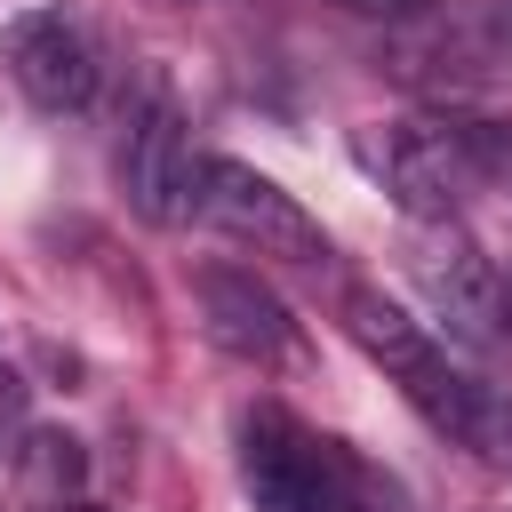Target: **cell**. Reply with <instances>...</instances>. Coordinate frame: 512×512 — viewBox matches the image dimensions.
Returning a JSON list of instances; mask_svg holds the SVG:
<instances>
[{
    "mask_svg": "<svg viewBox=\"0 0 512 512\" xmlns=\"http://www.w3.org/2000/svg\"><path fill=\"white\" fill-rule=\"evenodd\" d=\"M240 488L256 512H352V464L272 400L240 416Z\"/></svg>",
    "mask_w": 512,
    "mask_h": 512,
    "instance_id": "cell-1",
    "label": "cell"
},
{
    "mask_svg": "<svg viewBox=\"0 0 512 512\" xmlns=\"http://www.w3.org/2000/svg\"><path fill=\"white\" fill-rule=\"evenodd\" d=\"M192 216L216 224L224 240L256 248V256H288V264H328V232L304 216L296 192H280L272 176H256L248 160H200L192 176Z\"/></svg>",
    "mask_w": 512,
    "mask_h": 512,
    "instance_id": "cell-2",
    "label": "cell"
},
{
    "mask_svg": "<svg viewBox=\"0 0 512 512\" xmlns=\"http://www.w3.org/2000/svg\"><path fill=\"white\" fill-rule=\"evenodd\" d=\"M344 328H352V344L424 408V424H440V432H456V408H464V360H448V344L416 320V312H400L384 288H352L344 296Z\"/></svg>",
    "mask_w": 512,
    "mask_h": 512,
    "instance_id": "cell-3",
    "label": "cell"
},
{
    "mask_svg": "<svg viewBox=\"0 0 512 512\" xmlns=\"http://www.w3.org/2000/svg\"><path fill=\"white\" fill-rule=\"evenodd\" d=\"M192 176H200V160H192L184 112L152 88L144 112H136L128 136H120V184H128V208H136L144 224H176V216H192Z\"/></svg>",
    "mask_w": 512,
    "mask_h": 512,
    "instance_id": "cell-4",
    "label": "cell"
},
{
    "mask_svg": "<svg viewBox=\"0 0 512 512\" xmlns=\"http://www.w3.org/2000/svg\"><path fill=\"white\" fill-rule=\"evenodd\" d=\"M368 168L416 224H448L480 160H472L464 128H384V144H368Z\"/></svg>",
    "mask_w": 512,
    "mask_h": 512,
    "instance_id": "cell-5",
    "label": "cell"
},
{
    "mask_svg": "<svg viewBox=\"0 0 512 512\" xmlns=\"http://www.w3.org/2000/svg\"><path fill=\"white\" fill-rule=\"evenodd\" d=\"M0 64H8V80H16L40 112H80L88 88H96L88 32H80L72 16H56V8H24V16H8V32H0Z\"/></svg>",
    "mask_w": 512,
    "mask_h": 512,
    "instance_id": "cell-6",
    "label": "cell"
},
{
    "mask_svg": "<svg viewBox=\"0 0 512 512\" xmlns=\"http://www.w3.org/2000/svg\"><path fill=\"white\" fill-rule=\"evenodd\" d=\"M192 304H200V336L216 352H232V360H280L288 352V304L240 264H200Z\"/></svg>",
    "mask_w": 512,
    "mask_h": 512,
    "instance_id": "cell-7",
    "label": "cell"
},
{
    "mask_svg": "<svg viewBox=\"0 0 512 512\" xmlns=\"http://www.w3.org/2000/svg\"><path fill=\"white\" fill-rule=\"evenodd\" d=\"M456 440H464V448H480L496 472H512V376H496V368H464Z\"/></svg>",
    "mask_w": 512,
    "mask_h": 512,
    "instance_id": "cell-8",
    "label": "cell"
},
{
    "mask_svg": "<svg viewBox=\"0 0 512 512\" xmlns=\"http://www.w3.org/2000/svg\"><path fill=\"white\" fill-rule=\"evenodd\" d=\"M32 480H40V488H72V480H80V440L40 432V440H32Z\"/></svg>",
    "mask_w": 512,
    "mask_h": 512,
    "instance_id": "cell-9",
    "label": "cell"
},
{
    "mask_svg": "<svg viewBox=\"0 0 512 512\" xmlns=\"http://www.w3.org/2000/svg\"><path fill=\"white\" fill-rule=\"evenodd\" d=\"M464 144H472L480 168H496V176L512 184V128H496V120H464Z\"/></svg>",
    "mask_w": 512,
    "mask_h": 512,
    "instance_id": "cell-10",
    "label": "cell"
},
{
    "mask_svg": "<svg viewBox=\"0 0 512 512\" xmlns=\"http://www.w3.org/2000/svg\"><path fill=\"white\" fill-rule=\"evenodd\" d=\"M352 512H408V496H400V480H384V472L352 464Z\"/></svg>",
    "mask_w": 512,
    "mask_h": 512,
    "instance_id": "cell-11",
    "label": "cell"
},
{
    "mask_svg": "<svg viewBox=\"0 0 512 512\" xmlns=\"http://www.w3.org/2000/svg\"><path fill=\"white\" fill-rule=\"evenodd\" d=\"M336 8H352L368 24H424L432 16V0H336Z\"/></svg>",
    "mask_w": 512,
    "mask_h": 512,
    "instance_id": "cell-12",
    "label": "cell"
},
{
    "mask_svg": "<svg viewBox=\"0 0 512 512\" xmlns=\"http://www.w3.org/2000/svg\"><path fill=\"white\" fill-rule=\"evenodd\" d=\"M72 512H88V504H72Z\"/></svg>",
    "mask_w": 512,
    "mask_h": 512,
    "instance_id": "cell-13",
    "label": "cell"
},
{
    "mask_svg": "<svg viewBox=\"0 0 512 512\" xmlns=\"http://www.w3.org/2000/svg\"><path fill=\"white\" fill-rule=\"evenodd\" d=\"M504 16H512V0H504Z\"/></svg>",
    "mask_w": 512,
    "mask_h": 512,
    "instance_id": "cell-14",
    "label": "cell"
}]
</instances>
